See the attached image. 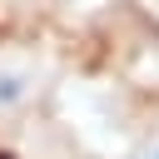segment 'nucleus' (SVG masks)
I'll list each match as a JSON object with an SVG mask.
<instances>
[{
    "mask_svg": "<svg viewBox=\"0 0 159 159\" xmlns=\"http://www.w3.org/2000/svg\"><path fill=\"white\" fill-rule=\"evenodd\" d=\"M30 99V75L25 70H0V109H15Z\"/></svg>",
    "mask_w": 159,
    "mask_h": 159,
    "instance_id": "obj_1",
    "label": "nucleus"
},
{
    "mask_svg": "<svg viewBox=\"0 0 159 159\" xmlns=\"http://www.w3.org/2000/svg\"><path fill=\"white\" fill-rule=\"evenodd\" d=\"M134 159H159V139H149V144H144V149H139Z\"/></svg>",
    "mask_w": 159,
    "mask_h": 159,
    "instance_id": "obj_2",
    "label": "nucleus"
}]
</instances>
